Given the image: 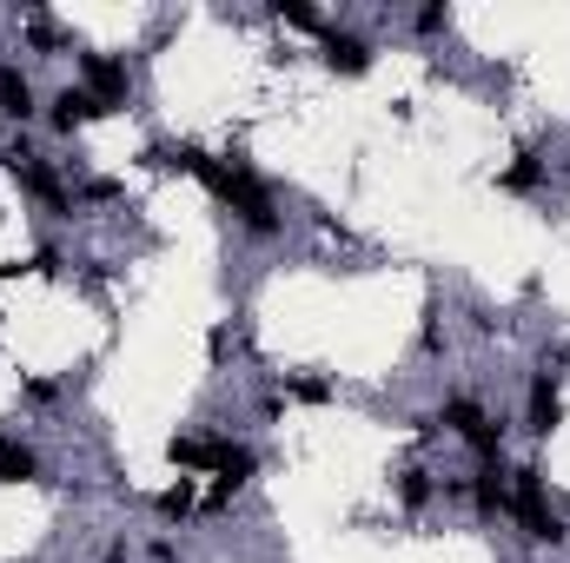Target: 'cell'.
<instances>
[{
    "instance_id": "cell-1",
    "label": "cell",
    "mask_w": 570,
    "mask_h": 563,
    "mask_svg": "<svg viewBox=\"0 0 570 563\" xmlns=\"http://www.w3.org/2000/svg\"><path fill=\"white\" fill-rule=\"evenodd\" d=\"M153 159H159V166L193 173L219 206H232V212H239V226H246L252 239H272V232H279V206H272V192H266L239 159H213V153H199V146H159Z\"/></svg>"
},
{
    "instance_id": "cell-2",
    "label": "cell",
    "mask_w": 570,
    "mask_h": 563,
    "mask_svg": "<svg viewBox=\"0 0 570 563\" xmlns=\"http://www.w3.org/2000/svg\"><path fill=\"white\" fill-rule=\"evenodd\" d=\"M518 484H511V511H518V524H525V538H538V544H564L570 524L545 504V471L538 465H525V471H511Z\"/></svg>"
},
{
    "instance_id": "cell-3",
    "label": "cell",
    "mask_w": 570,
    "mask_h": 563,
    "mask_svg": "<svg viewBox=\"0 0 570 563\" xmlns=\"http://www.w3.org/2000/svg\"><path fill=\"white\" fill-rule=\"evenodd\" d=\"M438 425H452V431H458V438H465V445L485 458V465H498V458H505V425H498L485 405H471V398H452V405L438 411Z\"/></svg>"
},
{
    "instance_id": "cell-4",
    "label": "cell",
    "mask_w": 570,
    "mask_h": 563,
    "mask_svg": "<svg viewBox=\"0 0 570 563\" xmlns=\"http://www.w3.org/2000/svg\"><path fill=\"white\" fill-rule=\"evenodd\" d=\"M0 166H7V173H13V179H20V186H27V192L40 199V206H46V212H73V192L60 186V173H53L46 159H33V153H27L20 139H13V146L0 153Z\"/></svg>"
},
{
    "instance_id": "cell-5",
    "label": "cell",
    "mask_w": 570,
    "mask_h": 563,
    "mask_svg": "<svg viewBox=\"0 0 570 563\" xmlns=\"http://www.w3.org/2000/svg\"><path fill=\"white\" fill-rule=\"evenodd\" d=\"M564 425V398H558V365L545 358L538 365V378H531V405H525V431L531 438H551Z\"/></svg>"
},
{
    "instance_id": "cell-6",
    "label": "cell",
    "mask_w": 570,
    "mask_h": 563,
    "mask_svg": "<svg viewBox=\"0 0 570 563\" xmlns=\"http://www.w3.org/2000/svg\"><path fill=\"white\" fill-rule=\"evenodd\" d=\"M252 471H259V458H252L246 445H232V438H213V478H219V491H213L206 504L219 511V504H226V498H232V491L252 478Z\"/></svg>"
},
{
    "instance_id": "cell-7",
    "label": "cell",
    "mask_w": 570,
    "mask_h": 563,
    "mask_svg": "<svg viewBox=\"0 0 570 563\" xmlns=\"http://www.w3.org/2000/svg\"><path fill=\"white\" fill-rule=\"evenodd\" d=\"M80 73H86V93H93L100 106H120V100H126V66H120V60L80 53Z\"/></svg>"
},
{
    "instance_id": "cell-8",
    "label": "cell",
    "mask_w": 570,
    "mask_h": 563,
    "mask_svg": "<svg viewBox=\"0 0 570 563\" xmlns=\"http://www.w3.org/2000/svg\"><path fill=\"white\" fill-rule=\"evenodd\" d=\"M100 113H113V106H100L86 86H66L60 100H53V133H80L86 119H100Z\"/></svg>"
},
{
    "instance_id": "cell-9",
    "label": "cell",
    "mask_w": 570,
    "mask_h": 563,
    "mask_svg": "<svg viewBox=\"0 0 570 563\" xmlns=\"http://www.w3.org/2000/svg\"><path fill=\"white\" fill-rule=\"evenodd\" d=\"M465 491H471L478 518H505V511H511V484H505V465H485V471H478V478H471Z\"/></svg>"
},
{
    "instance_id": "cell-10",
    "label": "cell",
    "mask_w": 570,
    "mask_h": 563,
    "mask_svg": "<svg viewBox=\"0 0 570 563\" xmlns=\"http://www.w3.org/2000/svg\"><path fill=\"white\" fill-rule=\"evenodd\" d=\"M325 66H332V73H352V80H359V73L372 66V46H365L359 33H325Z\"/></svg>"
},
{
    "instance_id": "cell-11",
    "label": "cell",
    "mask_w": 570,
    "mask_h": 563,
    "mask_svg": "<svg viewBox=\"0 0 570 563\" xmlns=\"http://www.w3.org/2000/svg\"><path fill=\"white\" fill-rule=\"evenodd\" d=\"M33 478H40V458H33L20 438L0 431V484H33Z\"/></svg>"
},
{
    "instance_id": "cell-12",
    "label": "cell",
    "mask_w": 570,
    "mask_h": 563,
    "mask_svg": "<svg viewBox=\"0 0 570 563\" xmlns=\"http://www.w3.org/2000/svg\"><path fill=\"white\" fill-rule=\"evenodd\" d=\"M0 113L7 119H27L33 113V80L20 66H0Z\"/></svg>"
},
{
    "instance_id": "cell-13",
    "label": "cell",
    "mask_w": 570,
    "mask_h": 563,
    "mask_svg": "<svg viewBox=\"0 0 570 563\" xmlns=\"http://www.w3.org/2000/svg\"><path fill=\"white\" fill-rule=\"evenodd\" d=\"M498 186H505V192H538V186H545V159H538V153H518V166H505Z\"/></svg>"
},
{
    "instance_id": "cell-14",
    "label": "cell",
    "mask_w": 570,
    "mask_h": 563,
    "mask_svg": "<svg viewBox=\"0 0 570 563\" xmlns=\"http://www.w3.org/2000/svg\"><path fill=\"white\" fill-rule=\"evenodd\" d=\"M166 458H173L179 471H213V438H173Z\"/></svg>"
},
{
    "instance_id": "cell-15",
    "label": "cell",
    "mask_w": 570,
    "mask_h": 563,
    "mask_svg": "<svg viewBox=\"0 0 570 563\" xmlns=\"http://www.w3.org/2000/svg\"><path fill=\"white\" fill-rule=\"evenodd\" d=\"M272 13H279L286 27H299V33H325V20H319V7H305V0H279Z\"/></svg>"
},
{
    "instance_id": "cell-16",
    "label": "cell",
    "mask_w": 570,
    "mask_h": 563,
    "mask_svg": "<svg viewBox=\"0 0 570 563\" xmlns=\"http://www.w3.org/2000/svg\"><path fill=\"white\" fill-rule=\"evenodd\" d=\"M398 498H405V511H425V504H432V478H425V471H405V478H398Z\"/></svg>"
},
{
    "instance_id": "cell-17",
    "label": "cell",
    "mask_w": 570,
    "mask_h": 563,
    "mask_svg": "<svg viewBox=\"0 0 570 563\" xmlns=\"http://www.w3.org/2000/svg\"><path fill=\"white\" fill-rule=\"evenodd\" d=\"M193 511V478H179L173 491H159V518H186Z\"/></svg>"
},
{
    "instance_id": "cell-18",
    "label": "cell",
    "mask_w": 570,
    "mask_h": 563,
    "mask_svg": "<svg viewBox=\"0 0 570 563\" xmlns=\"http://www.w3.org/2000/svg\"><path fill=\"white\" fill-rule=\"evenodd\" d=\"M445 27H452V7H445V0L418 7V33H445Z\"/></svg>"
},
{
    "instance_id": "cell-19",
    "label": "cell",
    "mask_w": 570,
    "mask_h": 563,
    "mask_svg": "<svg viewBox=\"0 0 570 563\" xmlns=\"http://www.w3.org/2000/svg\"><path fill=\"white\" fill-rule=\"evenodd\" d=\"M292 398H305V405H325V398H332V385H325V378H292Z\"/></svg>"
},
{
    "instance_id": "cell-20",
    "label": "cell",
    "mask_w": 570,
    "mask_h": 563,
    "mask_svg": "<svg viewBox=\"0 0 570 563\" xmlns=\"http://www.w3.org/2000/svg\"><path fill=\"white\" fill-rule=\"evenodd\" d=\"M80 192H86V199H120V186H113V179H86Z\"/></svg>"
},
{
    "instance_id": "cell-21",
    "label": "cell",
    "mask_w": 570,
    "mask_h": 563,
    "mask_svg": "<svg viewBox=\"0 0 570 563\" xmlns=\"http://www.w3.org/2000/svg\"><path fill=\"white\" fill-rule=\"evenodd\" d=\"M27 272H60V252H53V246H40V252H33V265H27Z\"/></svg>"
},
{
    "instance_id": "cell-22",
    "label": "cell",
    "mask_w": 570,
    "mask_h": 563,
    "mask_svg": "<svg viewBox=\"0 0 570 563\" xmlns=\"http://www.w3.org/2000/svg\"><path fill=\"white\" fill-rule=\"evenodd\" d=\"M113 563H120V557H113Z\"/></svg>"
}]
</instances>
